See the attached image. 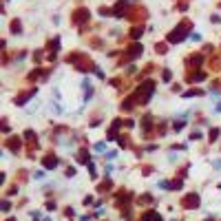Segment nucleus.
<instances>
[{
  "label": "nucleus",
  "mask_w": 221,
  "mask_h": 221,
  "mask_svg": "<svg viewBox=\"0 0 221 221\" xmlns=\"http://www.w3.org/2000/svg\"><path fill=\"white\" fill-rule=\"evenodd\" d=\"M188 29H190L188 24H181V27H179V29L175 31V33H170V42H179V40L183 38V35H186V31H188Z\"/></svg>",
  "instance_id": "obj_1"
},
{
  "label": "nucleus",
  "mask_w": 221,
  "mask_h": 221,
  "mask_svg": "<svg viewBox=\"0 0 221 221\" xmlns=\"http://www.w3.org/2000/svg\"><path fill=\"white\" fill-rule=\"evenodd\" d=\"M144 219H146V221H161V217H159L157 212H146Z\"/></svg>",
  "instance_id": "obj_3"
},
{
  "label": "nucleus",
  "mask_w": 221,
  "mask_h": 221,
  "mask_svg": "<svg viewBox=\"0 0 221 221\" xmlns=\"http://www.w3.org/2000/svg\"><path fill=\"white\" fill-rule=\"evenodd\" d=\"M44 166H47V168H53L55 166V157H44Z\"/></svg>",
  "instance_id": "obj_4"
},
{
  "label": "nucleus",
  "mask_w": 221,
  "mask_h": 221,
  "mask_svg": "<svg viewBox=\"0 0 221 221\" xmlns=\"http://www.w3.org/2000/svg\"><path fill=\"white\" fill-rule=\"evenodd\" d=\"M183 206L186 208H197L199 206V197L197 195H188L186 199H183Z\"/></svg>",
  "instance_id": "obj_2"
}]
</instances>
